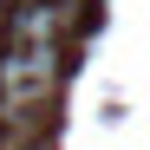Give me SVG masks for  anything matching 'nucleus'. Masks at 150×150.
Wrapping results in <instances>:
<instances>
[{
    "label": "nucleus",
    "instance_id": "f257e3e1",
    "mask_svg": "<svg viewBox=\"0 0 150 150\" xmlns=\"http://www.w3.org/2000/svg\"><path fill=\"white\" fill-rule=\"evenodd\" d=\"M59 46H13L0 59V111H46L59 98Z\"/></svg>",
    "mask_w": 150,
    "mask_h": 150
},
{
    "label": "nucleus",
    "instance_id": "f03ea898",
    "mask_svg": "<svg viewBox=\"0 0 150 150\" xmlns=\"http://www.w3.org/2000/svg\"><path fill=\"white\" fill-rule=\"evenodd\" d=\"M65 26H72V0H20V7H7L13 46H59Z\"/></svg>",
    "mask_w": 150,
    "mask_h": 150
},
{
    "label": "nucleus",
    "instance_id": "7ed1b4c3",
    "mask_svg": "<svg viewBox=\"0 0 150 150\" xmlns=\"http://www.w3.org/2000/svg\"><path fill=\"white\" fill-rule=\"evenodd\" d=\"M26 150H52V144H26Z\"/></svg>",
    "mask_w": 150,
    "mask_h": 150
},
{
    "label": "nucleus",
    "instance_id": "20e7f679",
    "mask_svg": "<svg viewBox=\"0 0 150 150\" xmlns=\"http://www.w3.org/2000/svg\"><path fill=\"white\" fill-rule=\"evenodd\" d=\"M0 26H7V7H0Z\"/></svg>",
    "mask_w": 150,
    "mask_h": 150
}]
</instances>
